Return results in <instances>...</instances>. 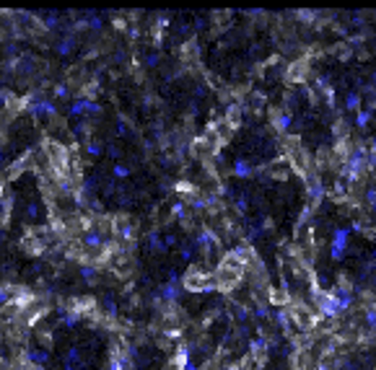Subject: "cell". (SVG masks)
I'll return each instance as SVG.
<instances>
[{
    "label": "cell",
    "mask_w": 376,
    "mask_h": 370,
    "mask_svg": "<svg viewBox=\"0 0 376 370\" xmlns=\"http://www.w3.org/2000/svg\"><path fill=\"white\" fill-rule=\"evenodd\" d=\"M270 119H273V127L278 135H288L291 125H293V114L291 112H285V109H275L273 114H270Z\"/></svg>",
    "instance_id": "obj_9"
},
{
    "label": "cell",
    "mask_w": 376,
    "mask_h": 370,
    "mask_svg": "<svg viewBox=\"0 0 376 370\" xmlns=\"http://www.w3.org/2000/svg\"><path fill=\"white\" fill-rule=\"evenodd\" d=\"M304 181H306V189H309V197L314 199V202H319V199L324 197V184H322V179H319L317 174H311V176H306Z\"/></svg>",
    "instance_id": "obj_13"
},
{
    "label": "cell",
    "mask_w": 376,
    "mask_h": 370,
    "mask_svg": "<svg viewBox=\"0 0 376 370\" xmlns=\"http://www.w3.org/2000/svg\"><path fill=\"white\" fill-rule=\"evenodd\" d=\"M296 16H298L301 21H314V13H311V11H298Z\"/></svg>",
    "instance_id": "obj_36"
},
{
    "label": "cell",
    "mask_w": 376,
    "mask_h": 370,
    "mask_svg": "<svg viewBox=\"0 0 376 370\" xmlns=\"http://www.w3.org/2000/svg\"><path fill=\"white\" fill-rule=\"evenodd\" d=\"M112 174H114L117 179H127V176H130V168H127V166H122V163H117V166L112 168Z\"/></svg>",
    "instance_id": "obj_28"
},
{
    "label": "cell",
    "mask_w": 376,
    "mask_h": 370,
    "mask_svg": "<svg viewBox=\"0 0 376 370\" xmlns=\"http://www.w3.org/2000/svg\"><path fill=\"white\" fill-rule=\"evenodd\" d=\"M190 362H192V360H190V347H187V344H179L174 360H171V367H174V370H184Z\"/></svg>",
    "instance_id": "obj_14"
},
{
    "label": "cell",
    "mask_w": 376,
    "mask_h": 370,
    "mask_svg": "<svg viewBox=\"0 0 376 370\" xmlns=\"http://www.w3.org/2000/svg\"><path fill=\"white\" fill-rule=\"evenodd\" d=\"M285 161H288V166L293 168V171H296L301 179L311 176V161H309V153H306V148H304V145H301L298 137H291V140L285 143Z\"/></svg>",
    "instance_id": "obj_2"
},
{
    "label": "cell",
    "mask_w": 376,
    "mask_h": 370,
    "mask_svg": "<svg viewBox=\"0 0 376 370\" xmlns=\"http://www.w3.org/2000/svg\"><path fill=\"white\" fill-rule=\"evenodd\" d=\"M371 264H376V249H373V254H371Z\"/></svg>",
    "instance_id": "obj_40"
},
{
    "label": "cell",
    "mask_w": 376,
    "mask_h": 370,
    "mask_svg": "<svg viewBox=\"0 0 376 370\" xmlns=\"http://www.w3.org/2000/svg\"><path fill=\"white\" fill-rule=\"evenodd\" d=\"M57 52L60 55H70L73 52V39H60L57 42Z\"/></svg>",
    "instance_id": "obj_24"
},
{
    "label": "cell",
    "mask_w": 376,
    "mask_h": 370,
    "mask_svg": "<svg viewBox=\"0 0 376 370\" xmlns=\"http://www.w3.org/2000/svg\"><path fill=\"white\" fill-rule=\"evenodd\" d=\"M171 215H176V218H187V207H184V202H174V207H171Z\"/></svg>",
    "instance_id": "obj_30"
},
{
    "label": "cell",
    "mask_w": 376,
    "mask_h": 370,
    "mask_svg": "<svg viewBox=\"0 0 376 370\" xmlns=\"http://www.w3.org/2000/svg\"><path fill=\"white\" fill-rule=\"evenodd\" d=\"M163 243H166V249H169V246L176 243V236H166V238H163Z\"/></svg>",
    "instance_id": "obj_38"
},
{
    "label": "cell",
    "mask_w": 376,
    "mask_h": 370,
    "mask_svg": "<svg viewBox=\"0 0 376 370\" xmlns=\"http://www.w3.org/2000/svg\"><path fill=\"white\" fill-rule=\"evenodd\" d=\"M366 205H371V210L376 212V187H371V189H366Z\"/></svg>",
    "instance_id": "obj_31"
},
{
    "label": "cell",
    "mask_w": 376,
    "mask_h": 370,
    "mask_svg": "<svg viewBox=\"0 0 376 370\" xmlns=\"http://www.w3.org/2000/svg\"><path fill=\"white\" fill-rule=\"evenodd\" d=\"M236 316L242 318V321H247V318H249V308H244V305H242V308H236Z\"/></svg>",
    "instance_id": "obj_37"
},
{
    "label": "cell",
    "mask_w": 376,
    "mask_h": 370,
    "mask_svg": "<svg viewBox=\"0 0 376 370\" xmlns=\"http://www.w3.org/2000/svg\"><path fill=\"white\" fill-rule=\"evenodd\" d=\"M267 313H270V311H267L265 305H257V308H254V318H267Z\"/></svg>",
    "instance_id": "obj_34"
},
{
    "label": "cell",
    "mask_w": 376,
    "mask_h": 370,
    "mask_svg": "<svg viewBox=\"0 0 376 370\" xmlns=\"http://www.w3.org/2000/svg\"><path fill=\"white\" fill-rule=\"evenodd\" d=\"M32 114H37V117H55L57 114V106L50 99H37L32 104Z\"/></svg>",
    "instance_id": "obj_12"
},
{
    "label": "cell",
    "mask_w": 376,
    "mask_h": 370,
    "mask_svg": "<svg viewBox=\"0 0 376 370\" xmlns=\"http://www.w3.org/2000/svg\"><path fill=\"white\" fill-rule=\"evenodd\" d=\"M176 192H182V194H195V187L190 181H179L176 184Z\"/></svg>",
    "instance_id": "obj_33"
},
{
    "label": "cell",
    "mask_w": 376,
    "mask_h": 370,
    "mask_svg": "<svg viewBox=\"0 0 376 370\" xmlns=\"http://www.w3.org/2000/svg\"><path fill=\"white\" fill-rule=\"evenodd\" d=\"M55 99H70V88L63 86V83H57L55 86Z\"/></svg>",
    "instance_id": "obj_29"
},
{
    "label": "cell",
    "mask_w": 376,
    "mask_h": 370,
    "mask_svg": "<svg viewBox=\"0 0 376 370\" xmlns=\"http://www.w3.org/2000/svg\"><path fill=\"white\" fill-rule=\"evenodd\" d=\"M182 285H184L187 290H192V292L218 290V285H216V274L208 272V269H203V267H198V264H192V267L187 269V274L182 277Z\"/></svg>",
    "instance_id": "obj_4"
},
{
    "label": "cell",
    "mask_w": 376,
    "mask_h": 370,
    "mask_svg": "<svg viewBox=\"0 0 376 370\" xmlns=\"http://www.w3.org/2000/svg\"><path fill=\"white\" fill-rule=\"evenodd\" d=\"M70 114L73 117H83V114H88V117H96V114H101V106L94 101V99H86V96H78L73 104H70Z\"/></svg>",
    "instance_id": "obj_7"
},
{
    "label": "cell",
    "mask_w": 376,
    "mask_h": 370,
    "mask_svg": "<svg viewBox=\"0 0 376 370\" xmlns=\"http://www.w3.org/2000/svg\"><path fill=\"white\" fill-rule=\"evenodd\" d=\"M249 354L254 360H257V367H262L265 365V354H267V342L262 336H254L252 342H249Z\"/></svg>",
    "instance_id": "obj_11"
},
{
    "label": "cell",
    "mask_w": 376,
    "mask_h": 370,
    "mask_svg": "<svg viewBox=\"0 0 376 370\" xmlns=\"http://www.w3.org/2000/svg\"><path fill=\"white\" fill-rule=\"evenodd\" d=\"M81 277H83L86 282H96V269H94V267H86V264H83V267H81Z\"/></svg>",
    "instance_id": "obj_25"
},
{
    "label": "cell",
    "mask_w": 376,
    "mask_h": 370,
    "mask_svg": "<svg viewBox=\"0 0 376 370\" xmlns=\"http://www.w3.org/2000/svg\"><path fill=\"white\" fill-rule=\"evenodd\" d=\"M363 321H366V326H368V329H376V303L366 305V311H363Z\"/></svg>",
    "instance_id": "obj_21"
},
{
    "label": "cell",
    "mask_w": 376,
    "mask_h": 370,
    "mask_svg": "<svg viewBox=\"0 0 376 370\" xmlns=\"http://www.w3.org/2000/svg\"><path fill=\"white\" fill-rule=\"evenodd\" d=\"M216 285L221 292H231L239 282H242V277H244V267L239 264V261L234 259V254L229 251L223 259H221V264L216 267Z\"/></svg>",
    "instance_id": "obj_1"
},
{
    "label": "cell",
    "mask_w": 376,
    "mask_h": 370,
    "mask_svg": "<svg viewBox=\"0 0 376 370\" xmlns=\"http://www.w3.org/2000/svg\"><path fill=\"white\" fill-rule=\"evenodd\" d=\"M288 316H291V323L298 331H311V329H317V323H319V313L311 311V308L304 305V303H291Z\"/></svg>",
    "instance_id": "obj_5"
},
{
    "label": "cell",
    "mask_w": 376,
    "mask_h": 370,
    "mask_svg": "<svg viewBox=\"0 0 376 370\" xmlns=\"http://www.w3.org/2000/svg\"><path fill=\"white\" fill-rule=\"evenodd\" d=\"M11 292H13L11 285H3V282H0V305H6V303L11 300Z\"/></svg>",
    "instance_id": "obj_26"
},
{
    "label": "cell",
    "mask_w": 376,
    "mask_h": 370,
    "mask_svg": "<svg viewBox=\"0 0 376 370\" xmlns=\"http://www.w3.org/2000/svg\"><path fill=\"white\" fill-rule=\"evenodd\" d=\"M86 150H88V153H91V156H101V150H104V148H101L99 143H91V145H88Z\"/></svg>",
    "instance_id": "obj_35"
},
{
    "label": "cell",
    "mask_w": 376,
    "mask_h": 370,
    "mask_svg": "<svg viewBox=\"0 0 376 370\" xmlns=\"http://www.w3.org/2000/svg\"><path fill=\"white\" fill-rule=\"evenodd\" d=\"M350 233H353L350 228H335V233H332V241H329V256H332L335 261H337V259H342V254L348 251V243H350Z\"/></svg>",
    "instance_id": "obj_6"
},
{
    "label": "cell",
    "mask_w": 376,
    "mask_h": 370,
    "mask_svg": "<svg viewBox=\"0 0 376 370\" xmlns=\"http://www.w3.org/2000/svg\"><path fill=\"white\" fill-rule=\"evenodd\" d=\"M148 249L150 251H166V243H163V238L158 233H150L148 236Z\"/></svg>",
    "instance_id": "obj_20"
},
{
    "label": "cell",
    "mask_w": 376,
    "mask_h": 370,
    "mask_svg": "<svg viewBox=\"0 0 376 370\" xmlns=\"http://www.w3.org/2000/svg\"><path fill=\"white\" fill-rule=\"evenodd\" d=\"M288 163V161H285ZM283 161H275V163H270L267 166V174L273 176V179H288V166H285Z\"/></svg>",
    "instance_id": "obj_17"
},
{
    "label": "cell",
    "mask_w": 376,
    "mask_h": 370,
    "mask_svg": "<svg viewBox=\"0 0 376 370\" xmlns=\"http://www.w3.org/2000/svg\"><path fill=\"white\" fill-rule=\"evenodd\" d=\"M247 197H249V194H239V197H236V202H234V205H236V210L242 212V215H244V212H247V207H249V199H247Z\"/></svg>",
    "instance_id": "obj_27"
},
{
    "label": "cell",
    "mask_w": 376,
    "mask_h": 370,
    "mask_svg": "<svg viewBox=\"0 0 376 370\" xmlns=\"http://www.w3.org/2000/svg\"><path fill=\"white\" fill-rule=\"evenodd\" d=\"M306 75H309V60H296V63H291L288 73H285V81L288 83H304Z\"/></svg>",
    "instance_id": "obj_8"
},
{
    "label": "cell",
    "mask_w": 376,
    "mask_h": 370,
    "mask_svg": "<svg viewBox=\"0 0 376 370\" xmlns=\"http://www.w3.org/2000/svg\"><path fill=\"white\" fill-rule=\"evenodd\" d=\"M184 370H200V367H198V362H190V365H187Z\"/></svg>",
    "instance_id": "obj_39"
},
{
    "label": "cell",
    "mask_w": 376,
    "mask_h": 370,
    "mask_svg": "<svg viewBox=\"0 0 376 370\" xmlns=\"http://www.w3.org/2000/svg\"><path fill=\"white\" fill-rule=\"evenodd\" d=\"M0 249H3V238H0Z\"/></svg>",
    "instance_id": "obj_41"
},
{
    "label": "cell",
    "mask_w": 376,
    "mask_h": 370,
    "mask_svg": "<svg viewBox=\"0 0 376 370\" xmlns=\"http://www.w3.org/2000/svg\"><path fill=\"white\" fill-rule=\"evenodd\" d=\"M322 94H324V99H327V106H335V88H332V86L322 88Z\"/></svg>",
    "instance_id": "obj_32"
},
{
    "label": "cell",
    "mask_w": 376,
    "mask_h": 370,
    "mask_svg": "<svg viewBox=\"0 0 376 370\" xmlns=\"http://www.w3.org/2000/svg\"><path fill=\"white\" fill-rule=\"evenodd\" d=\"M252 174H254V166H252L247 158H236V161H234V176H239V179H252Z\"/></svg>",
    "instance_id": "obj_16"
},
{
    "label": "cell",
    "mask_w": 376,
    "mask_h": 370,
    "mask_svg": "<svg viewBox=\"0 0 376 370\" xmlns=\"http://www.w3.org/2000/svg\"><path fill=\"white\" fill-rule=\"evenodd\" d=\"M373 119V114H371V109H360L358 114H355V125L360 127V130H363L366 125H368V122Z\"/></svg>",
    "instance_id": "obj_23"
},
{
    "label": "cell",
    "mask_w": 376,
    "mask_h": 370,
    "mask_svg": "<svg viewBox=\"0 0 376 370\" xmlns=\"http://www.w3.org/2000/svg\"><path fill=\"white\" fill-rule=\"evenodd\" d=\"M270 303H273V305H291V300H288V290H270Z\"/></svg>",
    "instance_id": "obj_18"
},
{
    "label": "cell",
    "mask_w": 376,
    "mask_h": 370,
    "mask_svg": "<svg viewBox=\"0 0 376 370\" xmlns=\"http://www.w3.org/2000/svg\"><path fill=\"white\" fill-rule=\"evenodd\" d=\"M26 360L32 367H44L50 362V352H44V349H29L26 352Z\"/></svg>",
    "instance_id": "obj_15"
},
{
    "label": "cell",
    "mask_w": 376,
    "mask_h": 370,
    "mask_svg": "<svg viewBox=\"0 0 376 370\" xmlns=\"http://www.w3.org/2000/svg\"><path fill=\"white\" fill-rule=\"evenodd\" d=\"M83 243L86 246H94V249H101V246H104V236L99 233V230H88V233L83 236Z\"/></svg>",
    "instance_id": "obj_19"
},
{
    "label": "cell",
    "mask_w": 376,
    "mask_h": 370,
    "mask_svg": "<svg viewBox=\"0 0 376 370\" xmlns=\"http://www.w3.org/2000/svg\"><path fill=\"white\" fill-rule=\"evenodd\" d=\"M158 298L161 300H169V303H174L179 298V274L176 272H169V280H166V285L161 287V295Z\"/></svg>",
    "instance_id": "obj_10"
},
{
    "label": "cell",
    "mask_w": 376,
    "mask_h": 370,
    "mask_svg": "<svg viewBox=\"0 0 376 370\" xmlns=\"http://www.w3.org/2000/svg\"><path fill=\"white\" fill-rule=\"evenodd\" d=\"M368 156H371V150H368L366 145H355V148L350 150L348 161L342 163L345 179H348V181H358L360 176H366V174L371 171V168H368Z\"/></svg>",
    "instance_id": "obj_3"
},
{
    "label": "cell",
    "mask_w": 376,
    "mask_h": 370,
    "mask_svg": "<svg viewBox=\"0 0 376 370\" xmlns=\"http://www.w3.org/2000/svg\"><path fill=\"white\" fill-rule=\"evenodd\" d=\"M358 106H360V94H348V99H345V112H360L358 109Z\"/></svg>",
    "instance_id": "obj_22"
}]
</instances>
